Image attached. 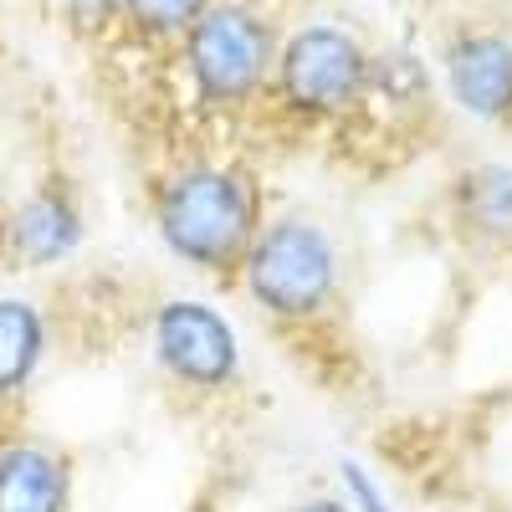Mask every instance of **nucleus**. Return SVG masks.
<instances>
[{
  "mask_svg": "<svg viewBox=\"0 0 512 512\" xmlns=\"http://www.w3.org/2000/svg\"><path fill=\"white\" fill-rule=\"evenodd\" d=\"M67 11L77 26H103V21L123 16V0H67Z\"/></svg>",
  "mask_w": 512,
  "mask_h": 512,
  "instance_id": "13",
  "label": "nucleus"
},
{
  "mask_svg": "<svg viewBox=\"0 0 512 512\" xmlns=\"http://www.w3.org/2000/svg\"><path fill=\"white\" fill-rule=\"evenodd\" d=\"M446 88L472 118H512V41L466 31L446 52Z\"/></svg>",
  "mask_w": 512,
  "mask_h": 512,
  "instance_id": "6",
  "label": "nucleus"
},
{
  "mask_svg": "<svg viewBox=\"0 0 512 512\" xmlns=\"http://www.w3.org/2000/svg\"><path fill=\"white\" fill-rule=\"evenodd\" d=\"M82 241V216L67 190L47 185L36 190L16 216H11V251L21 256L26 267H52L62 256H72Z\"/></svg>",
  "mask_w": 512,
  "mask_h": 512,
  "instance_id": "8",
  "label": "nucleus"
},
{
  "mask_svg": "<svg viewBox=\"0 0 512 512\" xmlns=\"http://www.w3.org/2000/svg\"><path fill=\"white\" fill-rule=\"evenodd\" d=\"M47 359V318L26 297H0V400L21 395Z\"/></svg>",
  "mask_w": 512,
  "mask_h": 512,
  "instance_id": "9",
  "label": "nucleus"
},
{
  "mask_svg": "<svg viewBox=\"0 0 512 512\" xmlns=\"http://www.w3.org/2000/svg\"><path fill=\"white\" fill-rule=\"evenodd\" d=\"M338 477H344V497H349V512H390V502H384V492L369 482V472L354 461V456H344L338 461Z\"/></svg>",
  "mask_w": 512,
  "mask_h": 512,
  "instance_id": "12",
  "label": "nucleus"
},
{
  "mask_svg": "<svg viewBox=\"0 0 512 512\" xmlns=\"http://www.w3.org/2000/svg\"><path fill=\"white\" fill-rule=\"evenodd\" d=\"M72 502V466L36 446L16 441L0 451V512H67Z\"/></svg>",
  "mask_w": 512,
  "mask_h": 512,
  "instance_id": "7",
  "label": "nucleus"
},
{
  "mask_svg": "<svg viewBox=\"0 0 512 512\" xmlns=\"http://www.w3.org/2000/svg\"><path fill=\"white\" fill-rule=\"evenodd\" d=\"M159 241L200 272L241 267L246 246L262 231V195L236 164H190L154 195Z\"/></svg>",
  "mask_w": 512,
  "mask_h": 512,
  "instance_id": "1",
  "label": "nucleus"
},
{
  "mask_svg": "<svg viewBox=\"0 0 512 512\" xmlns=\"http://www.w3.org/2000/svg\"><path fill=\"white\" fill-rule=\"evenodd\" d=\"M236 272L246 282V297L267 318L313 323L318 313L333 308L338 246L318 221H303V216L262 221V231H256V241L246 246Z\"/></svg>",
  "mask_w": 512,
  "mask_h": 512,
  "instance_id": "2",
  "label": "nucleus"
},
{
  "mask_svg": "<svg viewBox=\"0 0 512 512\" xmlns=\"http://www.w3.org/2000/svg\"><path fill=\"white\" fill-rule=\"evenodd\" d=\"M154 359L159 369L180 384V390L195 395H216L236 379L241 369V344H236V328L210 308L195 303V297H169L154 313Z\"/></svg>",
  "mask_w": 512,
  "mask_h": 512,
  "instance_id": "5",
  "label": "nucleus"
},
{
  "mask_svg": "<svg viewBox=\"0 0 512 512\" xmlns=\"http://www.w3.org/2000/svg\"><path fill=\"white\" fill-rule=\"evenodd\" d=\"M216 0H123V21L144 36H185Z\"/></svg>",
  "mask_w": 512,
  "mask_h": 512,
  "instance_id": "11",
  "label": "nucleus"
},
{
  "mask_svg": "<svg viewBox=\"0 0 512 512\" xmlns=\"http://www.w3.org/2000/svg\"><path fill=\"white\" fill-rule=\"evenodd\" d=\"M185 67L200 108H216V113L246 108L272 82L277 36L241 0H216L185 31Z\"/></svg>",
  "mask_w": 512,
  "mask_h": 512,
  "instance_id": "3",
  "label": "nucleus"
},
{
  "mask_svg": "<svg viewBox=\"0 0 512 512\" xmlns=\"http://www.w3.org/2000/svg\"><path fill=\"white\" fill-rule=\"evenodd\" d=\"M277 98L303 113V118H338L354 103H364V82H369V52L349 31L338 26H303L277 47Z\"/></svg>",
  "mask_w": 512,
  "mask_h": 512,
  "instance_id": "4",
  "label": "nucleus"
},
{
  "mask_svg": "<svg viewBox=\"0 0 512 512\" xmlns=\"http://www.w3.org/2000/svg\"><path fill=\"white\" fill-rule=\"evenodd\" d=\"M456 216L482 241L512 246V169L507 164H472L456 175Z\"/></svg>",
  "mask_w": 512,
  "mask_h": 512,
  "instance_id": "10",
  "label": "nucleus"
},
{
  "mask_svg": "<svg viewBox=\"0 0 512 512\" xmlns=\"http://www.w3.org/2000/svg\"><path fill=\"white\" fill-rule=\"evenodd\" d=\"M292 512H349V502H338V497H313V502H297Z\"/></svg>",
  "mask_w": 512,
  "mask_h": 512,
  "instance_id": "14",
  "label": "nucleus"
}]
</instances>
